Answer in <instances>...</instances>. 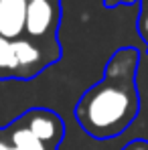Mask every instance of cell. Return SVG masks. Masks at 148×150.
Listing matches in <instances>:
<instances>
[{
	"label": "cell",
	"mask_w": 148,
	"mask_h": 150,
	"mask_svg": "<svg viewBox=\"0 0 148 150\" xmlns=\"http://www.w3.org/2000/svg\"><path fill=\"white\" fill-rule=\"evenodd\" d=\"M28 0H0V37L10 41L25 35Z\"/></svg>",
	"instance_id": "5b68a950"
},
{
	"label": "cell",
	"mask_w": 148,
	"mask_h": 150,
	"mask_svg": "<svg viewBox=\"0 0 148 150\" xmlns=\"http://www.w3.org/2000/svg\"><path fill=\"white\" fill-rule=\"evenodd\" d=\"M146 49L122 47L106 63L101 79L89 85L75 103L73 122L96 140H112L126 134L140 112L138 65Z\"/></svg>",
	"instance_id": "6da1fadb"
},
{
	"label": "cell",
	"mask_w": 148,
	"mask_h": 150,
	"mask_svg": "<svg viewBox=\"0 0 148 150\" xmlns=\"http://www.w3.org/2000/svg\"><path fill=\"white\" fill-rule=\"evenodd\" d=\"M108 8H116V6H128V4H136L138 0H103Z\"/></svg>",
	"instance_id": "30bf717a"
},
{
	"label": "cell",
	"mask_w": 148,
	"mask_h": 150,
	"mask_svg": "<svg viewBox=\"0 0 148 150\" xmlns=\"http://www.w3.org/2000/svg\"><path fill=\"white\" fill-rule=\"evenodd\" d=\"M0 150H16V148H12L10 142H6L4 138H0Z\"/></svg>",
	"instance_id": "8fae6325"
},
{
	"label": "cell",
	"mask_w": 148,
	"mask_h": 150,
	"mask_svg": "<svg viewBox=\"0 0 148 150\" xmlns=\"http://www.w3.org/2000/svg\"><path fill=\"white\" fill-rule=\"evenodd\" d=\"M146 53H148V49H146Z\"/></svg>",
	"instance_id": "7c38bea8"
},
{
	"label": "cell",
	"mask_w": 148,
	"mask_h": 150,
	"mask_svg": "<svg viewBox=\"0 0 148 150\" xmlns=\"http://www.w3.org/2000/svg\"><path fill=\"white\" fill-rule=\"evenodd\" d=\"M136 33L140 43L148 49V0H138V14H136Z\"/></svg>",
	"instance_id": "ba28073f"
},
{
	"label": "cell",
	"mask_w": 148,
	"mask_h": 150,
	"mask_svg": "<svg viewBox=\"0 0 148 150\" xmlns=\"http://www.w3.org/2000/svg\"><path fill=\"white\" fill-rule=\"evenodd\" d=\"M59 6L53 0H28L25 33L33 41L45 39L53 28L59 26Z\"/></svg>",
	"instance_id": "3957f363"
},
{
	"label": "cell",
	"mask_w": 148,
	"mask_h": 150,
	"mask_svg": "<svg viewBox=\"0 0 148 150\" xmlns=\"http://www.w3.org/2000/svg\"><path fill=\"white\" fill-rule=\"evenodd\" d=\"M18 126L26 128L49 150H57L67 128L65 120L55 110H47V108H30L18 118Z\"/></svg>",
	"instance_id": "7a4b0ae2"
},
{
	"label": "cell",
	"mask_w": 148,
	"mask_h": 150,
	"mask_svg": "<svg viewBox=\"0 0 148 150\" xmlns=\"http://www.w3.org/2000/svg\"><path fill=\"white\" fill-rule=\"evenodd\" d=\"M14 53L18 59V79H33L45 67H49V59L45 57L43 49L33 39H14Z\"/></svg>",
	"instance_id": "277c9868"
},
{
	"label": "cell",
	"mask_w": 148,
	"mask_h": 150,
	"mask_svg": "<svg viewBox=\"0 0 148 150\" xmlns=\"http://www.w3.org/2000/svg\"><path fill=\"white\" fill-rule=\"evenodd\" d=\"M10 146L16 150H49L37 136H33L26 128L14 124V128L10 130Z\"/></svg>",
	"instance_id": "52a82bcc"
},
{
	"label": "cell",
	"mask_w": 148,
	"mask_h": 150,
	"mask_svg": "<svg viewBox=\"0 0 148 150\" xmlns=\"http://www.w3.org/2000/svg\"><path fill=\"white\" fill-rule=\"evenodd\" d=\"M18 79V59L10 39L0 37V79Z\"/></svg>",
	"instance_id": "8992f818"
},
{
	"label": "cell",
	"mask_w": 148,
	"mask_h": 150,
	"mask_svg": "<svg viewBox=\"0 0 148 150\" xmlns=\"http://www.w3.org/2000/svg\"><path fill=\"white\" fill-rule=\"evenodd\" d=\"M122 150H148V142L146 140H132V142H128Z\"/></svg>",
	"instance_id": "9c48e42d"
}]
</instances>
